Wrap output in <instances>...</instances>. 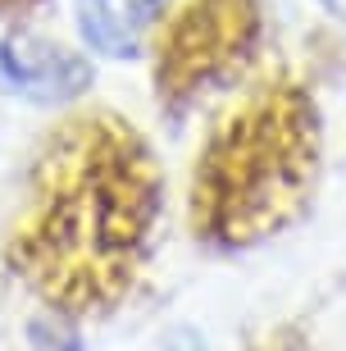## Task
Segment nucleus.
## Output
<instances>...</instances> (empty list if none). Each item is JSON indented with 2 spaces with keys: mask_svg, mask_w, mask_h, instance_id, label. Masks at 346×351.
Segmentation results:
<instances>
[{
  "mask_svg": "<svg viewBox=\"0 0 346 351\" xmlns=\"http://www.w3.org/2000/svg\"><path fill=\"white\" fill-rule=\"evenodd\" d=\"M101 5H105V0H101Z\"/></svg>",
  "mask_w": 346,
  "mask_h": 351,
  "instance_id": "nucleus-8",
  "label": "nucleus"
},
{
  "mask_svg": "<svg viewBox=\"0 0 346 351\" xmlns=\"http://www.w3.org/2000/svg\"><path fill=\"white\" fill-rule=\"evenodd\" d=\"M27 342H32V351H82L77 328L64 324L60 315H37V319H27Z\"/></svg>",
  "mask_w": 346,
  "mask_h": 351,
  "instance_id": "nucleus-5",
  "label": "nucleus"
},
{
  "mask_svg": "<svg viewBox=\"0 0 346 351\" xmlns=\"http://www.w3.org/2000/svg\"><path fill=\"white\" fill-rule=\"evenodd\" d=\"M160 215V182L132 128L77 119L41 156L23 228H14V269L46 301L87 311L132 278Z\"/></svg>",
  "mask_w": 346,
  "mask_h": 351,
  "instance_id": "nucleus-1",
  "label": "nucleus"
},
{
  "mask_svg": "<svg viewBox=\"0 0 346 351\" xmlns=\"http://www.w3.org/2000/svg\"><path fill=\"white\" fill-rule=\"evenodd\" d=\"M323 10H333L337 19H346V0H323Z\"/></svg>",
  "mask_w": 346,
  "mask_h": 351,
  "instance_id": "nucleus-6",
  "label": "nucleus"
},
{
  "mask_svg": "<svg viewBox=\"0 0 346 351\" xmlns=\"http://www.w3.org/2000/svg\"><path fill=\"white\" fill-rule=\"evenodd\" d=\"M77 32L87 41L91 51H105V55H132L137 46V23H128L123 14L105 10L101 0H82V10H77Z\"/></svg>",
  "mask_w": 346,
  "mask_h": 351,
  "instance_id": "nucleus-4",
  "label": "nucleus"
},
{
  "mask_svg": "<svg viewBox=\"0 0 346 351\" xmlns=\"http://www.w3.org/2000/svg\"><path fill=\"white\" fill-rule=\"evenodd\" d=\"M314 169V105L296 91H269L223 119L196 165V228L210 237L246 242L278 228L301 201Z\"/></svg>",
  "mask_w": 346,
  "mask_h": 351,
  "instance_id": "nucleus-2",
  "label": "nucleus"
},
{
  "mask_svg": "<svg viewBox=\"0 0 346 351\" xmlns=\"http://www.w3.org/2000/svg\"><path fill=\"white\" fill-rule=\"evenodd\" d=\"M169 351H201V347H196V342H187V338H182V342H169Z\"/></svg>",
  "mask_w": 346,
  "mask_h": 351,
  "instance_id": "nucleus-7",
  "label": "nucleus"
},
{
  "mask_svg": "<svg viewBox=\"0 0 346 351\" xmlns=\"http://www.w3.org/2000/svg\"><path fill=\"white\" fill-rule=\"evenodd\" d=\"M0 87L37 105H60L91 87V64L46 32L18 27L0 37Z\"/></svg>",
  "mask_w": 346,
  "mask_h": 351,
  "instance_id": "nucleus-3",
  "label": "nucleus"
}]
</instances>
